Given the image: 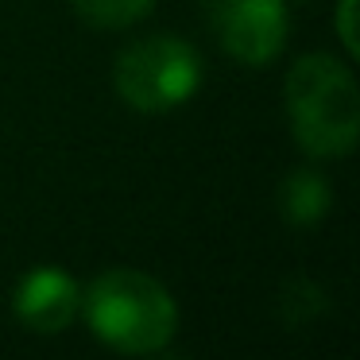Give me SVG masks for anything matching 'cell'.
Here are the masks:
<instances>
[{
	"label": "cell",
	"instance_id": "3957f363",
	"mask_svg": "<svg viewBox=\"0 0 360 360\" xmlns=\"http://www.w3.org/2000/svg\"><path fill=\"white\" fill-rule=\"evenodd\" d=\"M198 82H202V58L186 39H174V35H151L132 43L120 51L112 66V86L124 97V105L148 117L171 112L190 101L198 94Z\"/></svg>",
	"mask_w": 360,
	"mask_h": 360
},
{
	"label": "cell",
	"instance_id": "277c9868",
	"mask_svg": "<svg viewBox=\"0 0 360 360\" xmlns=\"http://www.w3.org/2000/svg\"><path fill=\"white\" fill-rule=\"evenodd\" d=\"M213 32L229 58L267 66L287 43V8L283 0H221Z\"/></svg>",
	"mask_w": 360,
	"mask_h": 360
},
{
	"label": "cell",
	"instance_id": "5b68a950",
	"mask_svg": "<svg viewBox=\"0 0 360 360\" xmlns=\"http://www.w3.org/2000/svg\"><path fill=\"white\" fill-rule=\"evenodd\" d=\"M12 310L32 333H63L82 310V287L63 267H35L20 279Z\"/></svg>",
	"mask_w": 360,
	"mask_h": 360
},
{
	"label": "cell",
	"instance_id": "8992f818",
	"mask_svg": "<svg viewBox=\"0 0 360 360\" xmlns=\"http://www.w3.org/2000/svg\"><path fill=\"white\" fill-rule=\"evenodd\" d=\"M333 205V190L318 171H290L279 186V213L287 225L306 229L318 225Z\"/></svg>",
	"mask_w": 360,
	"mask_h": 360
},
{
	"label": "cell",
	"instance_id": "7a4b0ae2",
	"mask_svg": "<svg viewBox=\"0 0 360 360\" xmlns=\"http://www.w3.org/2000/svg\"><path fill=\"white\" fill-rule=\"evenodd\" d=\"M287 117L298 148L314 159L352 155L360 136V94L333 55H306L287 74Z\"/></svg>",
	"mask_w": 360,
	"mask_h": 360
},
{
	"label": "cell",
	"instance_id": "52a82bcc",
	"mask_svg": "<svg viewBox=\"0 0 360 360\" xmlns=\"http://www.w3.org/2000/svg\"><path fill=\"white\" fill-rule=\"evenodd\" d=\"M74 12L82 16V24L101 27V32H120L132 27L155 8V0H70Z\"/></svg>",
	"mask_w": 360,
	"mask_h": 360
},
{
	"label": "cell",
	"instance_id": "6da1fadb",
	"mask_svg": "<svg viewBox=\"0 0 360 360\" xmlns=\"http://www.w3.org/2000/svg\"><path fill=\"white\" fill-rule=\"evenodd\" d=\"M82 310L101 345L128 356L167 349L179 329V306L159 279L136 267H109L82 295Z\"/></svg>",
	"mask_w": 360,
	"mask_h": 360
},
{
	"label": "cell",
	"instance_id": "ba28073f",
	"mask_svg": "<svg viewBox=\"0 0 360 360\" xmlns=\"http://www.w3.org/2000/svg\"><path fill=\"white\" fill-rule=\"evenodd\" d=\"M352 12H356V0H341L337 4V32H341V43L349 55H360L356 51V32H352Z\"/></svg>",
	"mask_w": 360,
	"mask_h": 360
}]
</instances>
